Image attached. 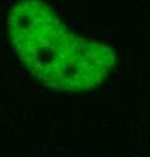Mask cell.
Returning <instances> with one entry per match:
<instances>
[{"label":"cell","instance_id":"1","mask_svg":"<svg viewBox=\"0 0 150 157\" xmlns=\"http://www.w3.org/2000/svg\"><path fill=\"white\" fill-rule=\"evenodd\" d=\"M14 52L49 88L82 91L99 85L115 63L114 52L71 33L44 3L20 2L9 14Z\"/></svg>","mask_w":150,"mask_h":157}]
</instances>
